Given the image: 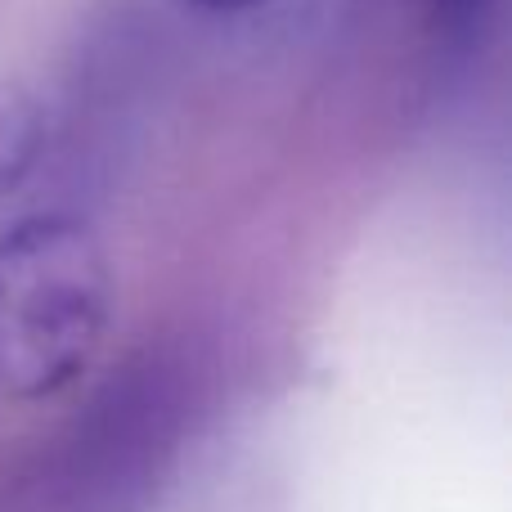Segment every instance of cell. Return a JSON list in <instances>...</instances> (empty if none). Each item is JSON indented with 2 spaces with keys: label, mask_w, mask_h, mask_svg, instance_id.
<instances>
[{
  "label": "cell",
  "mask_w": 512,
  "mask_h": 512,
  "mask_svg": "<svg viewBox=\"0 0 512 512\" xmlns=\"http://www.w3.org/2000/svg\"><path fill=\"white\" fill-rule=\"evenodd\" d=\"M45 149V113L23 86H0V203L23 189Z\"/></svg>",
  "instance_id": "7a4b0ae2"
},
{
  "label": "cell",
  "mask_w": 512,
  "mask_h": 512,
  "mask_svg": "<svg viewBox=\"0 0 512 512\" xmlns=\"http://www.w3.org/2000/svg\"><path fill=\"white\" fill-rule=\"evenodd\" d=\"M198 9H212V14H243V9H261L270 0H189Z\"/></svg>",
  "instance_id": "277c9868"
},
{
  "label": "cell",
  "mask_w": 512,
  "mask_h": 512,
  "mask_svg": "<svg viewBox=\"0 0 512 512\" xmlns=\"http://www.w3.org/2000/svg\"><path fill=\"white\" fill-rule=\"evenodd\" d=\"M436 5V32L450 45H468L486 27L495 0H432Z\"/></svg>",
  "instance_id": "3957f363"
},
{
  "label": "cell",
  "mask_w": 512,
  "mask_h": 512,
  "mask_svg": "<svg viewBox=\"0 0 512 512\" xmlns=\"http://www.w3.org/2000/svg\"><path fill=\"white\" fill-rule=\"evenodd\" d=\"M113 310L104 243L72 216L0 234V400L36 405L95 364Z\"/></svg>",
  "instance_id": "6da1fadb"
}]
</instances>
